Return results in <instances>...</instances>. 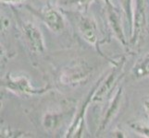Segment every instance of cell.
Segmentation results:
<instances>
[{
	"instance_id": "6da1fadb",
	"label": "cell",
	"mask_w": 149,
	"mask_h": 138,
	"mask_svg": "<svg viewBox=\"0 0 149 138\" xmlns=\"http://www.w3.org/2000/svg\"><path fill=\"white\" fill-rule=\"evenodd\" d=\"M65 16L68 18L75 30L79 33L84 42L92 45L98 52V54L104 58L109 60L106 55L103 54L100 49L101 44L105 43L106 41L100 38L99 29L97 22L93 16L88 11H81V10L66 9L61 8Z\"/></svg>"
},
{
	"instance_id": "7a4b0ae2",
	"label": "cell",
	"mask_w": 149,
	"mask_h": 138,
	"mask_svg": "<svg viewBox=\"0 0 149 138\" xmlns=\"http://www.w3.org/2000/svg\"><path fill=\"white\" fill-rule=\"evenodd\" d=\"M148 15L146 0H134L132 30L129 38V47L132 51H139L148 33Z\"/></svg>"
},
{
	"instance_id": "3957f363",
	"label": "cell",
	"mask_w": 149,
	"mask_h": 138,
	"mask_svg": "<svg viewBox=\"0 0 149 138\" xmlns=\"http://www.w3.org/2000/svg\"><path fill=\"white\" fill-rule=\"evenodd\" d=\"M15 17L20 38L29 52L33 55L43 54L45 52V43L40 28L33 20L23 19L17 13H15Z\"/></svg>"
},
{
	"instance_id": "277c9868",
	"label": "cell",
	"mask_w": 149,
	"mask_h": 138,
	"mask_svg": "<svg viewBox=\"0 0 149 138\" xmlns=\"http://www.w3.org/2000/svg\"><path fill=\"white\" fill-rule=\"evenodd\" d=\"M1 83L3 89H6L18 96L41 95L51 89L50 86H47L40 89L35 88L26 76L13 75L11 73H8L5 76Z\"/></svg>"
},
{
	"instance_id": "5b68a950",
	"label": "cell",
	"mask_w": 149,
	"mask_h": 138,
	"mask_svg": "<svg viewBox=\"0 0 149 138\" xmlns=\"http://www.w3.org/2000/svg\"><path fill=\"white\" fill-rule=\"evenodd\" d=\"M93 74V67L83 61L73 62L62 68L59 82L68 87H79L85 84Z\"/></svg>"
},
{
	"instance_id": "8992f818",
	"label": "cell",
	"mask_w": 149,
	"mask_h": 138,
	"mask_svg": "<svg viewBox=\"0 0 149 138\" xmlns=\"http://www.w3.org/2000/svg\"><path fill=\"white\" fill-rule=\"evenodd\" d=\"M105 7V16L107 19V26L110 32L119 42L124 47H129V38L126 36L123 24V19L121 17L120 10L115 7L111 0H103Z\"/></svg>"
},
{
	"instance_id": "52a82bcc",
	"label": "cell",
	"mask_w": 149,
	"mask_h": 138,
	"mask_svg": "<svg viewBox=\"0 0 149 138\" xmlns=\"http://www.w3.org/2000/svg\"><path fill=\"white\" fill-rule=\"evenodd\" d=\"M25 7L31 13H33L42 20L43 23L52 32L59 33L65 29L66 16L62 9H58L52 6H47L40 10L35 9L28 5H26Z\"/></svg>"
},
{
	"instance_id": "ba28073f",
	"label": "cell",
	"mask_w": 149,
	"mask_h": 138,
	"mask_svg": "<svg viewBox=\"0 0 149 138\" xmlns=\"http://www.w3.org/2000/svg\"><path fill=\"white\" fill-rule=\"evenodd\" d=\"M102 79V76L100 79L94 85V87L92 88L90 92L87 95L86 99L80 108L79 111L76 112L75 118L71 121L70 124L69 126L68 130H67L65 137H81L83 135L84 129L85 127V116H86V111L89 108V105L93 102V98L95 95V92L97 89V87L100 84Z\"/></svg>"
},
{
	"instance_id": "9c48e42d",
	"label": "cell",
	"mask_w": 149,
	"mask_h": 138,
	"mask_svg": "<svg viewBox=\"0 0 149 138\" xmlns=\"http://www.w3.org/2000/svg\"><path fill=\"white\" fill-rule=\"evenodd\" d=\"M124 100V89L122 86H119L115 89L114 95H111L107 102V107L104 113V116L101 120V122L98 127V133L105 131L107 126H109L112 121L116 118V116L120 113V111L121 109V106Z\"/></svg>"
},
{
	"instance_id": "30bf717a",
	"label": "cell",
	"mask_w": 149,
	"mask_h": 138,
	"mask_svg": "<svg viewBox=\"0 0 149 138\" xmlns=\"http://www.w3.org/2000/svg\"><path fill=\"white\" fill-rule=\"evenodd\" d=\"M68 111H49L45 114L42 124L45 130L49 134L55 133L60 129L68 118Z\"/></svg>"
},
{
	"instance_id": "8fae6325",
	"label": "cell",
	"mask_w": 149,
	"mask_h": 138,
	"mask_svg": "<svg viewBox=\"0 0 149 138\" xmlns=\"http://www.w3.org/2000/svg\"><path fill=\"white\" fill-rule=\"evenodd\" d=\"M130 75L131 78L134 80L149 78V53L136 61Z\"/></svg>"
},
{
	"instance_id": "7c38bea8",
	"label": "cell",
	"mask_w": 149,
	"mask_h": 138,
	"mask_svg": "<svg viewBox=\"0 0 149 138\" xmlns=\"http://www.w3.org/2000/svg\"><path fill=\"white\" fill-rule=\"evenodd\" d=\"M121 10L126 22V30L128 32V38H130L132 30L133 22V10H134V0H120Z\"/></svg>"
},
{
	"instance_id": "4fadbf2b",
	"label": "cell",
	"mask_w": 149,
	"mask_h": 138,
	"mask_svg": "<svg viewBox=\"0 0 149 138\" xmlns=\"http://www.w3.org/2000/svg\"><path fill=\"white\" fill-rule=\"evenodd\" d=\"M95 0H62L61 6L70 8V9L88 11L90 5Z\"/></svg>"
},
{
	"instance_id": "5bb4252c",
	"label": "cell",
	"mask_w": 149,
	"mask_h": 138,
	"mask_svg": "<svg viewBox=\"0 0 149 138\" xmlns=\"http://www.w3.org/2000/svg\"><path fill=\"white\" fill-rule=\"evenodd\" d=\"M130 128L134 131L136 134L143 137H146L149 138V126L143 124L141 122H137V121H132L129 124Z\"/></svg>"
},
{
	"instance_id": "9a60e30c",
	"label": "cell",
	"mask_w": 149,
	"mask_h": 138,
	"mask_svg": "<svg viewBox=\"0 0 149 138\" xmlns=\"http://www.w3.org/2000/svg\"><path fill=\"white\" fill-rule=\"evenodd\" d=\"M27 0H1L2 4H7V5H9V6H11V5H16V4H22V3H24L26 2Z\"/></svg>"
},
{
	"instance_id": "2e32d148",
	"label": "cell",
	"mask_w": 149,
	"mask_h": 138,
	"mask_svg": "<svg viewBox=\"0 0 149 138\" xmlns=\"http://www.w3.org/2000/svg\"><path fill=\"white\" fill-rule=\"evenodd\" d=\"M143 109H145V111H146V113L148 119H149V96L146 97V98L143 100Z\"/></svg>"
}]
</instances>
